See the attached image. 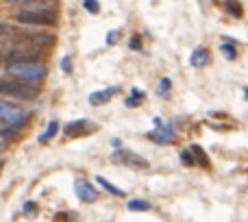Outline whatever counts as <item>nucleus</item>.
Listing matches in <instances>:
<instances>
[{"mask_svg":"<svg viewBox=\"0 0 248 222\" xmlns=\"http://www.w3.org/2000/svg\"><path fill=\"white\" fill-rule=\"evenodd\" d=\"M16 20L20 22V24H29V26H55L57 24V9L44 7V2L31 4L29 9L16 13Z\"/></svg>","mask_w":248,"mask_h":222,"instance_id":"nucleus-1","label":"nucleus"},{"mask_svg":"<svg viewBox=\"0 0 248 222\" xmlns=\"http://www.w3.org/2000/svg\"><path fill=\"white\" fill-rule=\"evenodd\" d=\"M0 94L22 98V100L35 98L37 96V85L29 81H22V79H16L11 74H4V77H0Z\"/></svg>","mask_w":248,"mask_h":222,"instance_id":"nucleus-2","label":"nucleus"},{"mask_svg":"<svg viewBox=\"0 0 248 222\" xmlns=\"http://www.w3.org/2000/svg\"><path fill=\"white\" fill-rule=\"evenodd\" d=\"M7 74L29 83H37L46 77V65L39 61H17V63H7Z\"/></svg>","mask_w":248,"mask_h":222,"instance_id":"nucleus-3","label":"nucleus"},{"mask_svg":"<svg viewBox=\"0 0 248 222\" xmlns=\"http://www.w3.org/2000/svg\"><path fill=\"white\" fill-rule=\"evenodd\" d=\"M26 120H29V111L16 107V105L7 103V100H0V122L7 124L11 131H17Z\"/></svg>","mask_w":248,"mask_h":222,"instance_id":"nucleus-4","label":"nucleus"},{"mask_svg":"<svg viewBox=\"0 0 248 222\" xmlns=\"http://www.w3.org/2000/svg\"><path fill=\"white\" fill-rule=\"evenodd\" d=\"M42 55L39 46H29V44H16L9 52H4V65L7 63H17V61H37Z\"/></svg>","mask_w":248,"mask_h":222,"instance_id":"nucleus-5","label":"nucleus"},{"mask_svg":"<svg viewBox=\"0 0 248 222\" xmlns=\"http://www.w3.org/2000/svg\"><path fill=\"white\" fill-rule=\"evenodd\" d=\"M111 161L118 163V166H128V168H140V170H146L150 166L148 159H144L141 155L133 153V150H126V148H120L116 153H111Z\"/></svg>","mask_w":248,"mask_h":222,"instance_id":"nucleus-6","label":"nucleus"},{"mask_svg":"<svg viewBox=\"0 0 248 222\" xmlns=\"http://www.w3.org/2000/svg\"><path fill=\"white\" fill-rule=\"evenodd\" d=\"M74 192H77V196L81 198L83 203H96L98 201V192H96V188L90 183V181L85 179H77L74 181Z\"/></svg>","mask_w":248,"mask_h":222,"instance_id":"nucleus-7","label":"nucleus"},{"mask_svg":"<svg viewBox=\"0 0 248 222\" xmlns=\"http://www.w3.org/2000/svg\"><path fill=\"white\" fill-rule=\"evenodd\" d=\"M155 124H157V131L155 133H146V137H150V140H155L157 144H172V142L176 140V133L172 127H166V124H161V120H155Z\"/></svg>","mask_w":248,"mask_h":222,"instance_id":"nucleus-8","label":"nucleus"},{"mask_svg":"<svg viewBox=\"0 0 248 222\" xmlns=\"http://www.w3.org/2000/svg\"><path fill=\"white\" fill-rule=\"evenodd\" d=\"M96 128L98 127H96L94 122H90V120H74V122L65 124L63 133L65 135H70V137H77V135H87V133L96 131Z\"/></svg>","mask_w":248,"mask_h":222,"instance_id":"nucleus-9","label":"nucleus"},{"mask_svg":"<svg viewBox=\"0 0 248 222\" xmlns=\"http://www.w3.org/2000/svg\"><path fill=\"white\" fill-rule=\"evenodd\" d=\"M52 35L46 33H17L16 42L17 44H29V46H46V44H52Z\"/></svg>","mask_w":248,"mask_h":222,"instance_id":"nucleus-10","label":"nucleus"},{"mask_svg":"<svg viewBox=\"0 0 248 222\" xmlns=\"http://www.w3.org/2000/svg\"><path fill=\"white\" fill-rule=\"evenodd\" d=\"M118 90H120V87H107V90L94 92V94L90 96V105H94V107H98V105H107L109 100L118 94Z\"/></svg>","mask_w":248,"mask_h":222,"instance_id":"nucleus-11","label":"nucleus"},{"mask_svg":"<svg viewBox=\"0 0 248 222\" xmlns=\"http://www.w3.org/2000/svg\"><path fill=\"white\" fill-rule=\"evenodd\" d=\"M189 63H192L194 68H205V65L209 63V50H207V48H196V50L192 52V57H189Z\"/></svg>","mask_w":248,"mask_h":222,"instance_id":"nucleus-12","label":"nucleus"},{"mask_svg":"<svg viewBox=\"0 0 248 222\" xmlns=\"http://www.w3.org/2000/svg\"><path fill=\"white\" fill-rule=\"evenodd\" d=\"M220 50H222V55L227 57L229 61H235V59H237V48H235V42H231V39H224V42L220 44Z\"/></svg>","mask_w":248,"mask_h":222,"instance_id":"nucleus-13","label":"nucleus"},{"mask_svg":"<svg viewBox=\"0 0 248 222\" xmlns=\"http://www.w3.org/2000/svg\"><path fill=\"white\" fill-rule=\"evenodd\" d=\"M126 209L128 211H148L150 203L144 201V198H131V201L126 203Z\"/></svg>","mask_w":248,"mask_h":222,"instance_id":"nucleus-14","label":"nucleus"},{"mask_svg":"<svg viewBox=\"0 0 248 222\" xmlns=\"http://www.w3.org/2000/svg\"><path fill=\"white\" fill-rule=\"evenodd\" d=\"M57 131H59V122H57V120H50V122H48V127H46V133H42V135H39V142H50L52 137L57 135Z\"/></svg>","mask_w":248,"mask_h":222,"instance_id":"nucleus-15","label":"nucleus"},{"mask_svg":"<svg viewBox=\"0 0 248 222\" xmlns=\"http://www.w3.org/2000/svg\"><path fill=\"white\" fill-rule=\"evenodd\" d=\"M96 181H98V183L100 185H103V188L105 190H107V192L109 194H113V196H124V190H120V188H116V185H113V183H109V181L107 179H105V176H96Z\"/></svg>","mask_w":248,"mask_h":222,"instance_id":"nucleus-16","label":"nucleus"},{"mask_svg":"<svg viewBox=\"0 0 248 222\" xmlns=\"http://www.w3.org/2000/svg\"><path fill=\"white\" fill-rule=\"evenodd\" d=\"M189 150H192V155H194V159H196V161H202V166L209 168V157L205 155V150H202L201 146H198V144H192V148H189Z\"/></svg>","mask_w":248,"mask_h":222,"instance_id":"nucleus-17","label":"nucleus"},{"mask_svg":"<svg viewBox=\"0 0 248 222\" xmlns=\"http://www.w3.org/2000/svg\"><path fill=\"white\" fill-rule=\"evenodd\" d=\"M141 98H144V94H141V90H133V96H128L126 100H124V105H126V107H137V105L141 103Z\"/></svg>","mask_w":248,"mask_h":222,"instance_id":"nucleus-18","label":"nucleus"},{"mask_svg":"<svg viewBox=\"0 0 248 222\" xmlns=\"http://www.w3.org/2000/svg\"><path fill=\"white\" fill-rule=\"evenodd\" d=\"M224 4H227V9H229V13L231 16H235V17H242V4L237 2V0H224Z\"/></svg>","mask_w":248,"mask_h":222,"instance_id":"nucleus-19","label":"nucleus"},{"mask_svg":"<svg viewBox=\"0 0 248 222\" xmlns=\"http://www.w3.org/2000/svg\"><path fill=\"white\" fill-rule=\"evenodd\" d=\"M170 87H172L170 79H161V81H159V96H161V98H166V96L170 94Z\"/></svg>","mask_w":248,"mask_h":222,"instance_id":"nucleus-20","label":"nucleus"},{"mask_svg":"<svg viewBox=\"0 0 248 222\" xmlns=\"http://www.w3.org/2000/svg\"><path fill=\"white\" fill-rule=\"evenodd\" d=\"M9 4H17V7H31V4H42L48 0H7Z\"/></svg>","mask_w":248,"mask_h":222,"instance_id":"nucleus-21","label":"nucleus"},{"mask_svg":"<svg viewBox=\"0 0 248 222\" xmlns=\"http://www.w3.org/2000/svg\"><path fill=\"white\" fill-rule=\"evenodd\" d=\"M181 161H183L185 166H196V159H194L192 150H183V153H181Z\"/></svg>","mask_w":248,"mask_h":222,"instance_id":"nucleus-22","label":"nucleus"},{"mask_svg":"<svg viewBox=\"0 0 248 222\" xmlns=\"http://www.w3.org/2000/svg\"><path fill=\"white\" fill-rule=\"evenodd\" d=\"M83 7H85L90 13H98V11H100L98 0H83Z\"/></svg>","mask_w":248,"mask_h":222,"instance_id":"nucleus-23","label":"nucleus"},{"mask_svg":"<svg viewBox=\"0 0 248 222\" xmlns=\"http://www.w3.org/2000/svg\"><path fill=\"white\" fill-rule=\"evenodd\" d=\"M61 68H63V72H72V63H70V57H63L61 59Z\"/></svg>","mask_w":248,"mask_h":222,"instance_id":"nucleus-24","label":"nucleus"},{"mask_svg":"<svg viewBox=\"0 0 248 222\" xmlns=\"http://www.w3.org/2000/svg\"><path fill=\"white\" fill-rule=\"evenodd\" d=\"M11 128H9L7 127V124H2V122H0V137H2V140H4V137H9V135H11Z\"/></svg>","mask_w":248,"mask_h":222,"instance_id":"nucleus-25","label":"nucleus"},{"mask_svg":"<svg viewBox=\"0 0 248 222\" xmlns=\"http://www.w3.org/2000/svg\"><path fill=\"white\" fill-rule=\"evenodd\" d=\"M118 35H120V31H111V33L107 35V44H109V46H111V44H116Z\"/></svg>","mask_w":248,"mask_h":222,"instance_id":"nucleus-26","label":"nucleus"},{"mask_svg":"<svg viewBox=\"0 0 248 222\" xmlns=\"http://www.w3.org/2000/svg\"><path fill=\"white\" fill-rule=\"evenodd\" d=\"M128 46H131V48H135V50H140V48H141V44H140V37H133L131 42H128Z\"/></svg>","mask_w":248,"mask_h":222,"instance_id":"nucleus-27","label":"nucleus"},{"mask_svg":"<svg viewBox=\"0 0 248 222\" xmlns=\"http://www.w3.org/2000/svg\"><path fill=\"white\" fill-rule=\"evenodd\" d=\"M9 33V24H4V22H0V37H4V35Z\"/></svg>","mask_w":248,"mask_h":222,"instance_id":"nucleus-28","label":"nucleus"},{"mask_svg":"<svg viewBox=\"0 0 248 222\" xmlns=\"http://www.w3.org/2000/svg\"><path fill=\"white\" fill-rule=\"evenodd\" d=\"M37 209V205L35 203H29V205H24V211H35Z\"/></svg>","mask_w":248,"mask_h":222,"instance_id":"nucleus-29","label":"nucleus"},{"mask_svg":"<svg viewBox=\"0 0 248 222\" xmlns=\"http://www.w3.org/2000/svg\"><path fill=\"white\" fill-rule=\"evenodd\" d=\"M2 163H4V161H2V159H0V170H2Z\"/></svg>","mask_w":248,"mask_h":222,"instance_id":"nucleus-30","label":"nucleus"},{"mask_svg":"<svg viewBox=\"0 0 248 222\" xmlns=\"http://www.w3.org/2000/svg\"><path fill=\"white\" fill-rule=\"evenodd\" d=\"M246 100H248V87H246Z\"/></svg>","mask_w":248,"mask_h":222,"instance_id":"nucleus-31","label":"nucleus"}]
</instances>
